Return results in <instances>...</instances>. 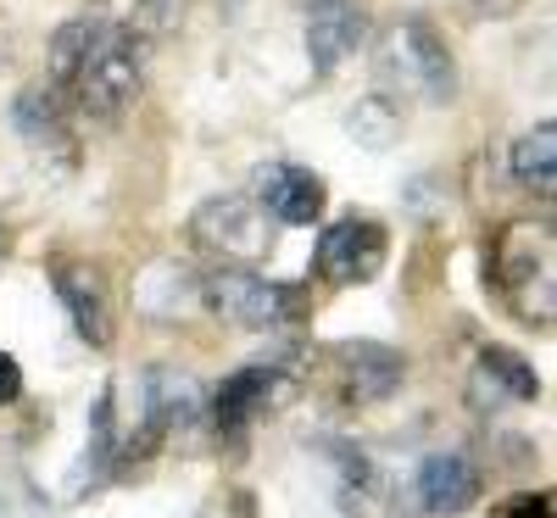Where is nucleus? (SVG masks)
I'll return each instance as SVG.
<instances>
[{
	"label": "nucleus",
	"mask_w": 557,
	"mask_h": 518,
	"mask_svg": "<svg viewBox=\"0 0 557 518\" xmlns=\"http://www.w3.org/2000/svg\"><path fill=\"white\" fill-rule=\"evenodd\" d=\"M485 273L496 279L502 301L513 307L524 323H552V296H557V273H552V223L519 218L496 234Z\"/></svg>",
	"instance_id": "f257e3e1"
},
{
	"label": "nucleus",
	"mask_w": 557,
	"mask_h": 518,
	"mask_svg": "<svg viewBox=\"0 0 557 518\" xmlns=\"http://www.w3.org/2000/svg\"><path fill=\"white\" fill-rule=\"evenodd\" d=\"M139 73H146V57H139L134 28L96 17V34H89L84 57H78V67L67 73L62 89H67V96H73L84 112L117 118V112L139 96Z\"/></svg>",
	"instance_id": "f03ea898"
},
{
	"label": "nucleus",
	"mask_w": 557,
	"mask_h": 518,
	"mask_svg": "<svg viewBox=\"0 0 557 518\" xmlns=\"http://www.w3.org/2000/svg\"><path fill=\"white\" fill-rule=\"evenodd\" d=\"M201 307H212L218 318L240 323V329H278L301 312V291L296 285H273L246 262H223L201 279Z\"/></svg>",
	"instance_id": "7ed1b4c3"
},
{
	"label": "nucleus",
	"mask_w": 557,
	"mask_h": 518,
	"mask_svg": "<svg viewBox=\"0 0 557 518\" xmlns=\"http://www.w3.org/2000/svg\"><path fill=\"white\" fill-rule=\"evenodd\" d=\"M385 251H391L385 223H374V218H341V223L323 229L312 268H318L323 285H368V279L385 268Z\"/></svg>",
	"instance_id": "20e7f679"
},
{
	"label": "nucleus",
	"mask_w": 557,
	"mask_h": 518,
	"mask_svg": "<svg viewBox=\"0 0 557 518\" xmlns=\"http://www.w3.org/2000/svg\"><path fill=\"white\" fill-rule=\"evenodd\" d=\"M190 240L212 257H228V262H257L268 251V212L246 196H218L196 212L190 223Z\"/></svg>",
	"instance_id": "39448f33"
},
{
	"label": "nucleus",
	"mask_w": 557,
	"mask_h": 518,
	"mask_svg": "<svg viewBox=\"0 0 557 518\" xmlns=\"http://www.w3.org/2000/svg\"><path fill=\"white\" fill-rule=\"evenodd\" d=\"M57 296H62L73 335L89 351H107L112 346V285H107V273L84 257H67V262H57Z\"/></svg>",
	"instance_id": "423d86ee"
},
{
	"label": "nucleus",
	"mask_w": 557,
	"mask_h": 518,
	"mask_svg": "<svg viewBox=\"0 0 557 518\" xmlns=\"http://www.w3.org/2000/svg\"><path fill=\"white\" fill-rule=\"evenodd\" d=\"M290 396V380L278 368L257 362V368H240L212 391V430L218 435H246L262 412H273L278 402Z\"/></svg>",
	"instance_id": "0eeeda50"
},
{
	"label": "nucleus",
	"mask_w": 557,
	"mask_h": 518,
	"mask_svg": "<svg viewBox=\"0 0 557 518\" xmlns=\"http://www.w3.org/2000/svg\"><path fill=\"white\" fill-rule=\"evenodd\" d=\"M335 368H341V385L351 407H380L401 391L407 380V357L385 341H341L335 346Z\"/></svg>",
	"instance_id": "6e6552de"
},
{
	"label": "nucleus",
	"mask_w": 557,
	"mask_h": 518,
	"mask_svg": "<svg viewBox=\"0 0 557 518\" xmlns=\"http://www.w3.org/2000/svg\"><path fill=\"white\" fill-rule=\"evenodd\" d=\"M368 39V12L362 0H307V62L318 78H330L357 45Z\"/></svg>",
	"instance_id": "1a4fd4ad"
},
{
	"label": "nucleus",
	"mask_w": 557,
	"mask_h": 518,
	"mask_svg": "<svg viewBox=\"0 0 557 518\" xmlns=\"http://www.w3.org/2000/svg\"><path fill=\"white\" fill-rule=\"evenodd\" d=\"M257 201L273 223L285 229H307L323 218V201H330V184H323L312 168H296V162H268L257 173Z\"/></svg>",
	"instance_id": "9d476101"
},
{
	"label": "nucleus",
	"mask_w": 557,
	"mask_h": 518,
	"mask_svg": "<svg viewBox=\"0 0 557 518\" xmlns=\"http://www.w3.org/2000/svg\"><path fill=\"white\" fill-rule=\"evenodd\" d=\"M391 51L407 62L412 84L424 89L430 101H451L457 96V62H451V45L441 39V28L430 17H401Z\"/></svg>",
	"instance_id": "9b49d317"
},
{
	"label": "nucleus",
	"mask_w": 557,
	"mask_h": 518,
	"mask_svg": "<svg viewBox=\"0 0 557 518\" xmlns=\"http://www.w3.org/2000/svg\"><path fill=\"white\" fill-rule=\"evenodd\" d=\"M418 507L435 513V518H457L480 502V468L457 452H435L418 462Z\"/></svg>",
	"instance_id": "f8f14e48"
},
{
	"label": "nucleus",
	"mask_w": 557,
	"mask_h": 518,
	"mask_svg": "<svg viewBox=\"0 0 557 518\" xmlns=\"http://www.w3.org/2000/svg\"><path fill=\"white\" fill-rule=\"evenodd\" d=\"M134 307L151 318H190L201 307V279L178 257H157L146 273L134 279Z\"/></svg>",
	"instance_id": "ddd939ff"
},
{
	"label": "nucleus",
	"mask_w": 557,
	"mask_h": 518,
	"mask_svg": "<svg viewBox=\"0 0 557 518\" xmlns=\"http://www.w3.org/2000/svg\"><path fill=\"white\" fill-rule=\"evenodd\" d=\"M12 128L28 139L34 151H62L73 157V134H67V112H62V89L57 84H28L12 101Z\"/></svg>",
	"instance_id": "4468645a"
},
{
	"label": "nucleus",
	"mask_w": 557,
	"mask_h": 518,
	"mask_svg": "<svg viewBox=\"0 0 557 518\" xmlns=\"http://www.w3.org/2000/svg\"><path fill=\"white\" fill-rule=\"evenodd\" d=\"M346 134L357 139L362 151H391L401 139V107L391 96H362L346 112Z\"/></svg>",
	"instance_id": "2eb2a0df"
},
{
	"label": "nucleus",
	"mask_w": 557,
	"mask_h": 518,
	"mask_svg": "<svg viewBox=\"0 0 557 518\" xmlns=\"http://www.w3.org/2000/svg\"><path fill=\"white\" fill-rule=\"evenodd\" d=\"M513 178L524 190L552 196V178H557V123H535L530 134H519L513 146Z\"/></svg>",
	"instance_id": "dca6fc26"
},
{
	"label": "nucleus",
	"mask_w": 557,
	"mask_h": 518,
	"mask_svg": "<svg viewBox=\"0 0 557 518\" xmlns=\"http://www.w3.org/2000/svg\"><path fill=\"white\" fill-rule=\"evenodd\" d=\"M480 380H491L502 396H513V402H535L541 396V373L519 351H507V346H485L480 351Z\"/></svg>",
	"instance_id": "f3484780"
},
{
	"label": "nucleus",
	"mask_w": 557,
	"mask_h": 518,
	"mask_svg": "<svg viewBox=\"0 0 557 518\" xmlns=\"http://www.w3.org/2000/svg\"><path fill=\"white\" fill-rule=\"evenodd\" d=\"M17 396H23V368H17V357L0 351V407H12Z\"/></svg>",
	"instance_id": "a211bd4d"
},
{
	"label": "nucleus",
	"mask_w": 557,
	"mask_h": 518,
	"mask_svg": "<svg viewBox=\"0 0 557 518\" xmlns=\"http://www.w3.org/2000/svg\"><path fill=\"white\" fill-rule=\"evenodd\" d=\"M552 513V496L541 491V496H519V502H507L502 507V518H546Z\"/></svg>",
	"instance_id": "6ab92c4d"
}]
</instances>
